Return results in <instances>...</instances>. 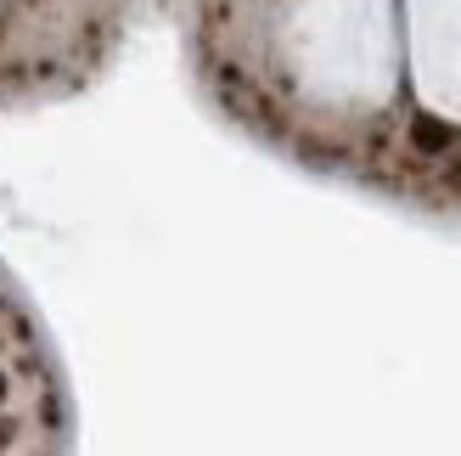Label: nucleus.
Returning <instances> with one entry per match:
<instances>
[{
  "label": "nucleus",
  "mask_w": 461,
  "mask_h": 456,
  "mask_svg": "<svg viewBox=\"0 0 461 456\" xmlns=\"http://www.w3.org/2000/svg\"><path fill=\"white\" fill-rule=\"evenodd\" d=\"M0 445H12V423H0Z\"/></svg>",
  "instance_id": "nucleus-2"
},
{
  "label": "nucleus",
  "mask_w": 461,
  "mask_h": 456,
  "mask_svg": "<svg viewBox=\"0 0 461 456\" xmlns=\"http://www.w3.org/2000/svg\"><path fill=\"white\" fill-rule=\"evenodd\" d=\"M411 147H417L422 158H439V152L456 147V124L433 119V113H417V119H411Z\"/></svg>",
  "instance_id": "nucleus-1"
},
{
  "label": "nucleus",
  "mask_w": 461,
  "mask_h": 456,
  "mask_svg": "<svg viewBox=\"0 0 461 456\" xmlns=\"http://www.w3.org/2000/svg\"><path fill=\"white\" fill-rule=\"evenodd\" d=\"M456 187H461V169H456Z\"/></svg>",
  "instance_id": "nucleus-4"
},
{
  "label": "nucleus",
  "mask_w": 461,
  "mask_h": 456,
  "mask_svg": "<svg viewBox=\"0 0 461 456\" xmlns=\"http://www.w3.org/2000/svg\"><path fill=\"white\" fill-rule=\"evenodd\" d=\"M0 400H6V378H0Z\"/></svg>",
  "instance_id": "nucleus-3"
}]
</instances>
